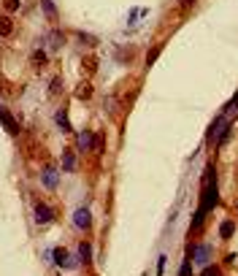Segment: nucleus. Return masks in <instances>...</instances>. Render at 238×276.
Here are the masks:
<instances>
[{
  "label": "nucleus",
  "instance_id": "nucleus-1",
  "mask_svg": "<svg viewBox=\"0 0 238 276\" xmlns=\"http://www.w3.org/2000/svg\"><path fill=\"white\" fill-rule=\"evenodd\" d=\"M211 244H197V247L192 249V257H195V265H209L211 260Z\"/></svg>",
  "mask_w": 238,
  "mask_h": 276
},
{
  "label": "nucleus",
  "instance_id": "nucleus-2",
  "mask_svg": "<svg viewBox=\"0 0 238 276\" xmlns=\"http://www.w3.org/2000/svg\"><path fill=\"white\" fill-rule=\"evenodd\" d=\"M54 219V211L49 209V203H38L35 206V222L38 225H49Z\"/></svg>",
  "mask_w": 238,
  "mask_h": 276
},
{
  "label": "nucleus",
  "instance_id": "nucleus-3",
  "mask_svg": "<svg viewBox=\"0 0 238 276\" xmlns=\"http://www.w3.org/2000/svg\"><path fill=\"white\" fill-rule=\"evenodd\" d=\"M73 225L78 227V230H90V225H92V214L87 209H76V214H73Z\"/></svg>",
  "mask_w": 238,
  "mask_h": 276
},
{
  "label": "nucleus",
  "instance_id": "nucleus-4",
  "mask_svg": "<svg viewBox=\"0 0 238 276\" xmlns=\"http://www.w3.org/2000/svg\"><path fill=\"white\" fill-rule=\"evenodd\" d=\"M41 184L46 187V190H54V187H57V171H54V168H44Z\"/></svg>",
  "mask_w": 238,
  "mask_h": 276
},
{
  "label": "nucleus",
  "instance_id": "nucleus-5",
  "mask_svg": "<svg viewBox=\"0 0 238 276\" xmlns=\"http://www.w3.org/2000/svg\"><path fill=\"white\" fill-rule=\"evenodd\" d=\"M95 138H98V136H92L90 130L78 133V149H82V152H90V149H92V144H95Z\"/></svg>",
  "mask_w": 238,
  "mask_h": 276
},
{
  "label": "nucleus",
  "instance_id": "nucleus-6",
  "mask_svg": "<svg viewBox=\"0 0 238 276\" xmlns=\"http://www.w3.org/2000/svg\"><path fill=\"white\" fill-rule=\"evenodd\" d=\"M76 98H78V100H90V98H92V84H90V82H87V84H78V87H76Z\"/></svg>",
  "mask_w": 238,
  "mask_h": 276
},
{
  "label": "nucleus",
  "instance_id": "nucleus-7",
  "mask_svg": "<svg viewBox=\"0 0 238 276\" xmlns=\"http://www.w3.org/2000/svg\"><path fill=\"white\" fill-rule=\"evenodd\" d=\"M57 128H60V130H65V133H70V122H68L65 108H60V111H57Z\"/></svg>",
  "mask_w": 238,
  "mask_h": 276
},
{
  "label": "nucleus",
  "instance_id": "nucleus-8",
  "mask_svg": "<svg viewBox=\"0 0 238 276\" xmlns=\"http://www.w3.org/2000/svg\"><path fill=\"white\" fill-rule=\"evenodd\" d=\"M233 233H235V222L225 219V222H222V227H219V235H222V239H230Z\"/></svg>",
  "mask_w": 238,
  "mask_h": 276
},
{
  "label": "nucleus",
  "instance_id": "nucleus-9",
  "mask_svg": "<svg viewBox=\"0 0 238 276\" xmlns=\"http://www.w3.org/2000/svg\"><path fill=\"white\" fill-rule=\"evenodd\" d=\"M90 257H92L90 244H78V260H82V263H90Z\"/></svg>",
  "mask_w": 238,
  "mask_h": 276
},
{
  "label": "nucleus",
  "instance_id": "nucleus-10",
  "mask_svg": "<svg viewBox=\"0 0 238 276\" xmlns=\"http://www.w3.org/2000/svg\"><path fill=\"white\" fill-rule=\"evenodd\" d=\"M62 168H65V171H73V168H76V157L70 154V152L62 154Z\"/></svg>",
  "mask_w": 238,
  "mask_h": 276
},
{
  "label": "nucleus",
  "instance_id": "nucleus-11",
  "mask_svg": "<svg viewBox=\"0 0 238 276\" xmlns=\"http://www.w3.org/2000/svg\"><path fill=\"white\" fill-rule=\"evenodd\" d=\"M41 9L46 11V17H57V11H54V3H52V0H41Z\"/></svg>",
  "mask_w": 238,
  "mask_h": 276
},
{
  "label": "nucleus",
  "instance_id": "nucleus-12",
  "mask_svg": "<svg viewBox=\"0 0 238 276\" xmlns=\"http://www.w3.org/2000/svg\"><path fill=\"white\" fill-rule=\"evenodd\" d=\"M9 33H11V19L0 17V35H9Z\"/></svg>",
  "mask_w": 238,
  "mask_h": 276
},
{
  "label": "nucleus",
  "instance_id": "nucleus-13",
  "mask_svg": "<svg viewBox=\"0 0 238 276\" xmlns=\"http://www.w3.org/2000/svg\"><path fill=\"white\" fill-rule=\"evenodd\" d=\"M3 6H6V11H9V14L19 11V0H3Z\"/></svg>",
  "mask_w": 238,
  "mask_h": 276
},
{
  "label": "nucleus",
  "instance_id": "nucleus-14",
  "mask_svg": "<svg viewBox=\"0 0 238 276\" xmlns=\"http://www.w3.org/2000/svg\"><path fill=\"white\" fill-rule=\"evenodd\" d=\"M201 276H219V268L217 265H203V273Z\"/></svg>",
  "mask_w": 238,
  "mask_h": 276
},
{
  "label": "nucleus",
  "instance_id": "nucleus-15",
  "mask_svg": "<svg viewBox=\"0 0 238 276\" xmlns=\"http://www.w3.org/2000/svg\"><path fill=\"white\" fill-rule=\"evenodd\" d=\"M189 257H192V255H189ZM189 257L184 260V265H181V273H179V276H192V271H189V268H192V263H189Z\"/></svg>",
  "mask_w": 238,
  "mask_h": 276
},
{
  "label": "nucleus",
  "instance_id": "nucleus-16",
  "mask_svg": "<svg viewBox=\"0 0 238 276\" xmlns=\"http://www.w3.org/2000/svg\"><path fill=\"white\" fill-rule=\"evenodd\" d=\"M192 6H195V0H179V9L181 11H189Z\"/></svg>",
  "mask_w": 238,
  "mask_h": 276
},
{
  "label": "nucleus",
  "instance_id": "nucleus-17",
  "mask_svg": "<svg viewBox=\"0 0 238 276\" xmlns=\"http://www.w3.org/2000/svg\"><path fill=\"white\" fill-rule=\"evenodd\" d=\"M163 271H165V257L157 260V276H163Z\"/></svg>",
  "mask_w": 238,
  "mask_h": 276
},
{
  "label": "nucleus",
  "instance_id": "nucleus-18",
  "mask_svg": "<svg viewBox=\"0 0 238 276\" xmlns=\"http://www.w3.org/2000/svg\"><path fill=\"white\" fill-rule=\"evenodd\" d=\"M157 52H160V49H152V52H149V57H146V62H149V65H152V62L157 60Z\"/></svg>",
  "mask_w": 238,
  "mask_h": 276
}]
</instances>
